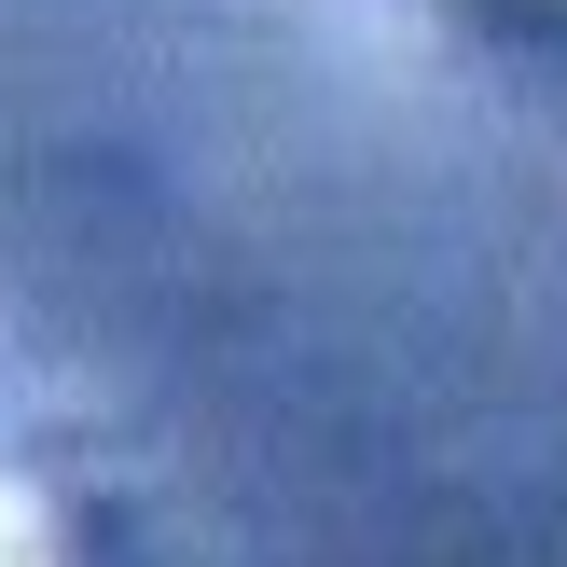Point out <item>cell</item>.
<instances>
[{
    "label": "cell",
    "instance_id": "obj_1",
    "mask_svg": "<svg viewBox=\"0 0 567 567\" xmlns=\"http://www.w3.org/2000/svg\"><path fill=\"white\" fill-rule=\"evenodd\" d=\"M0 567H70V513L28 457H0Z\"/></svg>",
    "mask_w": 567,
    "mask_h": 567
}]
</instances>
